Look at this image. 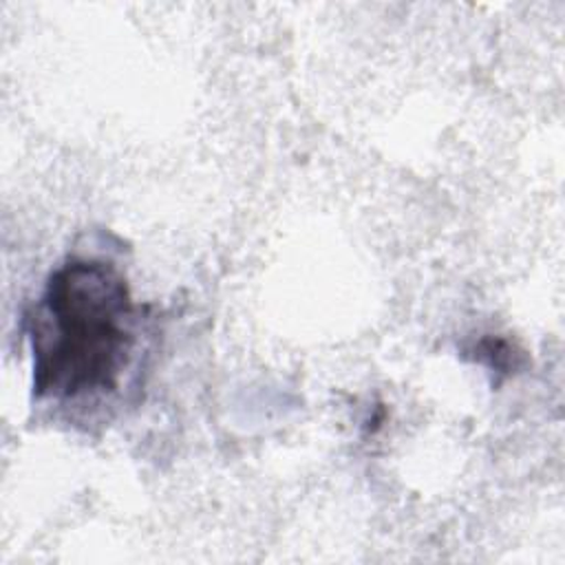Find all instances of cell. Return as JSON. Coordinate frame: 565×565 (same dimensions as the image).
I'll return each mask as SVG.
<instances>
[{
	"mask_svg": "<svg viewBox=\"0 0 565 565\" xmlns=\"http://www.w3.org/2000/svg\"><path fill=\"white\" fill-rule=\"evenodd\" d=\"M137 340V307L119 269L71 258L31 318L33 393L55 402L113 395Z\"/></svg>",
	"mask_w": 565,
	"mask_h": 565,
	"instance_id": "6da1fadb",
	"label": "cell"
}]
</instances>
